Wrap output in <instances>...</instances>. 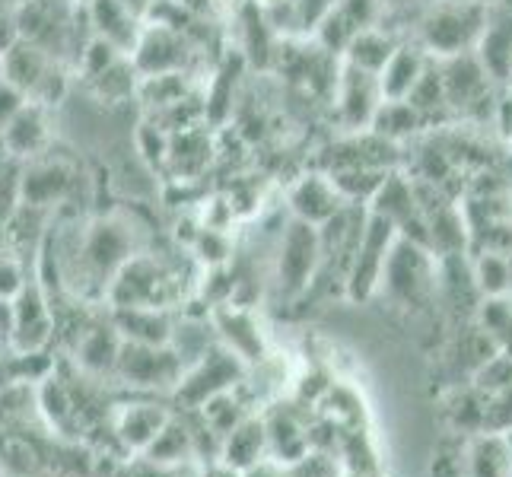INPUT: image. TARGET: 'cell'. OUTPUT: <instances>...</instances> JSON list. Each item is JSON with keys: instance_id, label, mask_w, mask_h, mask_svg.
Returning <instances> with one entry per match:
<instances>
[{"instance_id": "obj_47", "label": "cell", "mask_w": 512, "mask_h": 477, "mask_svg": "<svg viewBox=\"0 0 512 477\" xmlns=\"http://www.w3.org/2000/svg\"><path fill=\"white\" fill-rule=\"evenodd\" d=\"M77 4H90V0H77Z\"/></svg>"}, {"instance_id": "obj_5", "label": "cell", "mask_w": 512, "mask_h": 477, "mask_svg": "<svg viewBox=\"0 0 512 477\" xmlns=\"http://www.w3.org/2000/svg\"><path fill=\"white\" fill-rule=\"evenodd\" d=\"M322 271V233L319 226L287 217L280 226L277 249H274V290L284 303H296L306 296Z\"/></svg>"}, {"instance_id": "obj_22", "label": "cell", "mask_w": 512, "mask_h": 477, "mask_svg": "<svg viewBox=\"0 0 512 477\" xmlns=\"http://www.w3.org/2000/svg\"><path fill=\"white\" fill-rule=\"evenodd\" d=\"M430 55L423 51L414 39L408 42H401L398 51L392 58H388V64L382 67V74H379V86H382V96L388 102H401V99H408L414 93V86L420 83L423 77V70L430 67Z\"/></svg>"}, {"instance_id": "obj_27", "label": "cell", "mask_w": 512, "mask_h": 477, "mask_svg": "<svg viewBox=\"0 0 512 477\" xmlns=\"http://www.w3.org/2000/svg\"><path fill=\"white\" fill-rule=\"evenodd\" d=\"M468 477H512V439L506 433L471 436Z\"/></svg>"}, {"instance_id": "obj_38", "label": "cell", "mask_w": 512, "mask_h": 477, "mask_svg": "<svg viewBox=\"0 0 512 477\" xmlns=\"http://www.w3.org/2000/svg\"><path fill=\"white\" fill-rule=\"evenodd\" d=\"M334 376L328 366H322V363H312V366H306L303 373L296 376V382H293V398H299L303 404H309V408H315L322 398H325V392L334 385Z\"/></svg>"}, {"instance_id": "obj_18", "label": "cell", "mask_w": 512, "mask_h": 477, "mask_svg": "<svg viewBox=\"0 0 512 477\" xmlns=\"http://www.w3.org/2000/svg\"><path fill=\"white\" fill-rule=\"evenodd\" d=\"M51 112L48 105L26 102L4 128H0V150H4L13 163H29L35 156H45L51 144Z\"/></svg>"}, {"instance_id": "obj_49", "label": "cell", "mask_w": 512, "mask_h": 477, "mask_svg": "<svg viewBox=\"0 0 512 477\" xmlns=\"http://www.w3.org/2000/svg\"><path fill=\"white\" fill-rule=\"evenodd\" d=\"M0 477H7V474H4V468H0Z\"/></svg>"}, {"instance_id": "obj_14", "label": "cell", "mask_w": 512, "mask_h": 477, "mask_svg": "<svg viewBox=\"0 0 512 477\" xmlns=\"http://www.w3.org/2000/svg\"><path fill=\"white\" fill-rule=\"evenodd\" d=\"M284 204L290 210V217L312 226H325L347 207L344 194L331 182V175L315 166L299 169L284 185Z\"/></svg>"}, {"instance_id": "obj_39", "label": "cell", "mask_w": 512, "mask_h": 477, "mask_svg": "<svg viewBox=\"0 0 512 477\" xmlns=\"http://www.w3.org/2000/svg\"><path fill=\"white\" fill-rule=\"evenodd\" d=\"M512 430V385L506 392L487 398L484 433H509Z\"/></svg>"}, {"instance_id": "obj_19", "label": "cell", "mask_w": 512, "mask_h": 477, "mask_svg": "<svg viewBox=\"0 0 512 477\" xmlns=\"http://www.w3.org/2000/svg\"><path fill=\"white\" fill-rule=\"evenodd\" d=\"M271 458V446H268V427H264V414H249L239 427L223 439L220 449V465L233 468V471H249L261 462Z\"/></svg>"}, {"instance_id": "obj_46", "label": "cell", "mask_w": 512, "mask_h": 477, "mask_svg": "<svg viewBox=\"0 0 512 477\" xmlns=\"http://www.w3.org/2000/svg\"><path fill=\"white\" fill-rule=\"evenodd\" d=\"M341 477H373V474H350V471H344Z\"/></svg>"}, {"instance_id": "obj_15", "label": "cell", "mask_w": 512, "mask_h": 477, "mask_svg": "<svg viewBox=\"0 0 512 477\" xmlns=\"http://www.w3.org/2000/svg\"><path fill=\"white\" fill-rule=\"evenodd\" d=\"M217 172V128L194 125L172 134L163 182H201Z\"/></svg>"}, {"instance_id": "obj_34", "label": "cell", "mask_w": 512, "mask_h": 477, "mask_svg": "<svg viewBox=\"0 0 512 477\" xmlns=\"http://www.w3.org/2000/svg\"><path fill=\"white\" fill-rule=\"evenodd\" d=\"M204 465H179V468H166V465H153L144 455H131V458H115L105 455L99 477H201Z\"/></svg>"}, {"instance_id": "obj_1", "label": "cell", "mask_w": 512, "mask_h": 477, "mask_svg": "<svg viewBox=\"0 0 512 477\" xmlns=\"http://www.w3.org/2000/svg\"><path fill=\"white\" fill-rule=\"evenodd\" d=\"M13 13L16 26H20V39L39 45L55 61L74 70L96 35L90 10L77 0H16Z\"/></svg>"}, {"instance_id": "obj_23", "label": "cell", "mask_w": 512, "mask_h": 477, "mask_svg": "<svg viewBox=\"0 0 512 477\" xmlns=\"http://www.w3.org/2000/svg\"><path fill=\"white\" fill-rule=\"evenodd\" d=\"M147 462L153 465H166V468H179V465H201L198 443H194L191 423L182 411H175L172 420L160 430V436L153 439L144 452Z\"/></svg>"}, {"instance_id": "obj_10", "label": "cell", "mask_w": 512, "mask_h": 477, "mask_svg": "<svg viewBox=\"0 0 512 477\" xmlns=\"http://www.w3.org/2000/svg\"><path fill=\"white\" fill-rule=\"evenodd\" d=\"M55 347V309L42 277L29 271L26 284L13 296V353H48Z\"/></svg>"}, {"instance_id": "obj_6", "label": "cell", "mask_w": 512, "mask_h": 477, "mask_svg": "<svg viewBox=\"0 0 512 477\" xmlns=\"http://www.w3.org/2000/svg\"><path fill=\"white\" fill-rule=\"evenodd\" d=\"M249 376H252V366L217 341V344H210L198 360L188 363L185 376L172 388L169 401L175 411H201L210 398L233 392V388H239Z\"/></svg>"}, {"instance_id": "obj_11", "label": "cell", "mask_w": 512, "mask_h": 477, "mask_svg": "<svg viewBox=\"0 0 512 477\" xmlns=\"http://www.w3.org/2000/svg\"><path fill=\"white\" fill-rule=\"evenodd\" d=\"M80 182V172L58 156H35L29 163L20 166L16 175V194H20V204L35 207V210H48V214H58L74 198V188Z\"/></svg>"}, {"instance_id": "obj_3", "label": "cell", "mask_w": 512, "mask_h": 477, "mask_svg": "<svg viewBox=\"0 0 512 477\" xmlns=\"http://www.w3.org/2000/svg\"><path fill=\"white\" fill-rule=\"evenodd\" d=\"M490 20V7L481 0H430L420 13L411 39L430 58L443 61L474 51Z\"/></svg>"}, {"instance_id": "obj_45", "label": "cell", "mask_w": 512, "mask_h": 477, "mask_svg": "<svg viewBox=\"0 0 512 477\" xmlns=\"http://www.w3.org/2000/svg\"><path fill=\"white\" fill-rule=\"evenodd\" d=\"M503 140H506V150H509V156H512V125L506 128V134H503Z\"/></svg>"}, {"instance_id": "obj_41", "label": "cell", "mask_w": 512, "mask_h": 477, "mask_svg": "<svg viewBox=\"0 0 512 477\" xmlns=\"http://www.w3.org/2000/svg\"><path fill=\"white\" fill-rule=\"evenodd\" d=\"M26 102H29V96L20 90V86H13L4 74H0V128H4Z\"/></svg>"}, {"instance_id": "obj_8", "label": "cell", "mask_w": 512, "mask_h": 477, "mask_svg": "<svg viewBox=\"0 0 512 477\" xmlns=\"http://www.w3.org/2000/svg\"><path fill=\"white\" fill-rule=\"evenodd\" d=\"M382 86L379 74L353 67L341 58V74H338V90L331 99V121L334 134H360L369 131L376 121V112L382 109Z\"/></svg>"}, {"instance_id": "obj_35", "label": "cell", "mask_w": 512, "mask_h": 477, "mask_svg": "<svg viewBox=\"0 0 512 477\" xmlns=\"http://www.w3.org/2000/svg\"><path fill=\"white\" fill-rule=\"evenodd\" d=\"M169 144L172 134L163 131L156 121L140 118V125L134 131V153L153 175H166V163H169Z\"/></svg>"}, {"instance_id": "obj_48", "label": "cell", "mask_w": 512, "mask_h": 477, "mask_svg": "<svg viewBox=\"0 0 512 477\" xmlns=\"http://www.w3.org/2000/svg\"><path fill=\"white\" fill-rule=\"evenodd\" d=\"M4 353H7V350H4V347H0V357H4Z\"/></svg>"}, {"instance_id": "obj_2", "label": "cell", "mask_w": 512, "mask_h": 477, "mask_svg": "<svg viewBox=\"0 0 512 477\" xmlns=\"http://www.w3.org/2000/svg\"><path fill=\"white\" fill-rule=\"evenodd\" d=\"M188 296L185 268L166 255L140 249L105 293L109 309H179Z\"/></svg>"}, {"instance_id": "obj_43", "label": "cell", "mask_w": 512, "mask_h": 477, "mask_svg": "<svg viewBox=\"0 0 512 477\" xmlns=\"http://www.w3.org/2000/svg\"><path fill=\"white\" fill-rule=\"evenodd\" d=\"M121 4H125L137 20H144L147 23V16H150V10L156 7V0H121Z\"/></svg>"}, {"instance_id": "obj_42", "label": "cell", "mask_w": 512, "mask_h": 477, "mask_svg": "<svg viewBox=\"0 0 512 477\" xmlns=\"http://www.w3.org/2000/svg\"><path fill=\"white\" fill-rule=\"evenodd\" d=\"M13 341V299L0 296V347L10 350Z\"/></svg>"}, {"instance_id": "obj_24", "label": "cell", "mask_w": 512, "mask_h": 477, "mask_svg": "<svg viewBox=\"0 0 512 477\" xmlns=\"http://www.w3.org/2000/svg\"><path fill=\"white\" fill-rule=\"evenodd\" d=\"M369 131H376L379 137L392 140V144L408 147V144H414L417 137L433 131V125H430V118L423 115L420 109H414L408 99H401V102H388L385 99Z\"/></svg>"}, {"instance_id": "obj_28", "label": "cell", "mask_w": 512, "mask_h": 477, "mask_svg": "<svg viewBox=\"0 0 512 477\" xmlns=\"http://www.w3.org/2000/svg\"><path fill=\"white\" fill-rule=\"evenodd\" d=\"M325 420L338 423L341 430H357V427H369V408L366 398L360 395L357 385H350L344 379H334V385L325 392V398L315 404Z\"/></svg>"}, {"instance_id": "obj_16", "label": "cell", "mask_w": 512, "mask_h": 477, "mask_svg": "<svg viewBox=\"0 0 512 477\" xmlns=\"http://www.w3.org/2000/svg\"><path fill=\"white\" fill-rule=\"evenodd\" d=\"M210 325H214L217 341L233 350L236 357H242L252 369L271 357V353H268V334H264L252 306H239V303L214 306V309H210Z\"/></svg>"}, {"instance_id": "obj_40", "label": "cell", "mask_w": 512, "mask_h": 477, "mask_svg": "<svg viewBox=\"0 0 512 477\" xmlns=\"http://www.w3.org/2000/svg\"><path fill=\"white\" fill-rule=\"evenodd\" d=\"M29 264L20 261L16 255L10 252H0V296L4 299H13L16 293H20V287L26 284V277H29Z\"/></svg>"}, {"instance_id": "obj_20", "label": "cell", "mask_w": 512, "mask_h": 477, "mask_svg": "<svg viewBox=\"0 0 512 477\" xmlns=\"http://www.w3.org/2000/svg\"><path fill=\"white\" fill-rule=\"evenodd\" d=\"M121 338L150 347H169L175 341L179 318L175 309H109Z\"/></svg>"}, {"instance_id": "obj_33", "label": "cell", "mask_w": 512, "mask_h": 477, "mask_svg": "<svg viewBox=\"0 0 512 477\" xmlns=\"http://www.w3.org/2000/svg\"><path fill=\"white\" fill-rule=\"evenodd\" d=\"M242 388V385H239ZM239 388H233V392H223V395H217V398H210L204 408L198 411L201 417H204V423L210 430H214V436L217 439H226L229 433H233L239 423L249 417L252 411V401H245L242 395H239Z\"/></svg>"}, {"instance_id": "obj_29", "label": "cell", "mask_w": 512, "mask_h": 477, "mask_svg": "<svg viewBox=\"0 0 512 477\" xmlns=\"http://www.w3.org/2000/svg\"><path fill=\"white\" fill-rule=\"evenodd\" d=\"M484 414H487V395H481L471 382L465 388H452L443 401V417L449 423V433H465V436L484 433Z\"/></svg>"}, {"instance_id": "obj_9", "label": "cell", "mask_w": 512, "mask_h": 477, "mask_svg": "<svg viewBox=\"0 0 512 477\" xmlns=\"http://www.w3.org/2000/svg\"><path fill=\"white\" fill-rule=\"evenodd\" d=\"M395 242H398L395 223H388L385 217L369 210L360 245H357V255H353V261H350L347 284H344V296L350 299V303H366V299H373L379 293L385 261H388V255H392Z\"/></svg>"}, {"instance_id": "obj_25", "label": "cell", "mask_w": 512, "mask_h": 477, "mask_svg": "<svg viewBox=\"0 0 512 477\" xmlns=\"http://www.w3.org/2000/svg\"><path fill=\"white\" fill-rule=\"evenodd\" d=\"M401 42H404V39H398L395 32H388V29L379 23V26H369V29H363V32L353 35L341 58H344L347 64H353V67L369 70V74H382V67L388 64V58L395 55Z\"/></svg>"}, {"instance_id": "obj_32", "label": "cell", "mask_w": 512, "mask_h": 477, "mask_svg": "<svg viewBox=\"0 0 512 477\" xmlns=\"http://www.w3.org/2000/svg\"><path fill=\"white\" fill-rule=\"evenodd\" d=\"M185 252L201 264V268H220L236 258V233H220V229L194 226L191 239L185 242Z\"/></svg>"}, {"instance_id": "obj_30", "label": "cell", "mask_w": 512, "mask_h": 477, "mask_svg": "<svg viewBox=\"0 0 512 477\" xmlns=\"http://www.w3.org/2000/svg\"><path fill=\"white\" fill-rule=\"evenodd\" d=\"M338 458H341V468L350 471V474H373V477H382L379 449L373 443V433H369V427L344 430L341 433V443H338Z\"/></svg>"}, {"instance_id": "obj_17", "label": "cell", "mask_w": 512, "mask_h": 477, "mask_svg": "<svg viewBox=\"0 0 512 477\" xmlns=\"http://www.w3.org/2000/svg\"><path fill=\"white\" fill-rule=\"evenodd\" d=\"M175 408L172 401H150V398H137V401H121L118 411H115V443L118 449L131 455H144L147 446L153 443L160 430L172 420Z\"/></svg>"}, {"instance_id": "obj_26", "label": "cell", "mask_w": 512, "mask_h": 477, "mask_svg": "<svg viewBox=\"0 0 512 477\" xmlns=\"http://www.w3.org/2000/svg\"><path fill=\"white\" fill-rule=\"evenodd\" d=\"M80 86H83V90L90 93L96 102H105V105H121V102L137 99L140 70L134 67L131 55H125V58H118L115 64H109L105 70H99L96 77L83 80Z\"/></svg>"}, {"instance_id": "obj_36", "label": "cell", "mask_w": 512, "mask_h": 477, "mask_svg": "<svg viewBox=\"0 0 512 477\" xmlns=\"http://www.w3.org/2000/svg\"><path fill=\"white\" fill-rule=\"evenodd\" d=\"M474 322H478L493 341H497L500 350L512 353V296H490V299H481L478 306V315H474Z\"/></svg>"}, {"instance_id": "obj_31", "label": "cell", "mask_w": 512, "mask_h": 477, "mask_svg": "<svg viewBox=\"0 0 512 477\" xmlns=\"http://www.w3.org/2000/svg\"><path fill=\"white\" fill-rule=\"evenodd\" d=\"M471 274L481 296H512V261L503 252H471Z\"/></svg>"}, {"instance_id": "obj_13", "label": "cell", "mask_w": 512, "mask_h": 477, "mask_svg": "<svg viewBox=\"0 0 512 477\" xmlns=\"http://www.w3.org/2000/svg\"><path fill=\"white\" fill-rule=\"evenodd\" d=\"M261 414H264V427H268L271 462L293 465L303 455L312 452L309 427L315 420V408H309V404H303L299 398L290 395V398H277Z\"/></svg>"}, {"instance_id": "obj_44", "label": "cell", "mask_w": 512, "mask_h": 477, "mask_svg": "<svg viewBox=\"0 0 512 477\" xmlns=\"http://www.w3.org/2000/svg\"><path fill=\"white\" fill-rule=\"evenodd\" d=\"M201 477H242V471H233V468H226V465L214 462V465H204Z\"/></svg>"}, {"instance_id": "obj_4", "label": "cell", "mask_w": 512, "mask_h": 477, "mask_svg": "<svg viewBox=\"0 0 512 477\" xmlns=\"http://www.w3.org/2000/svg\"><path fill=\"white\" fill-rule=\"evenodd\" d=\"M379 293L392 299V306L423 312L439 299V258L427 245L398 236L392 255L385 261Z\"/></svg>"}, {"instance_id": "obj_12", "label": "cell", "mask_w": 512, "mask_h": 477, "mask_svg": "<svg viewBox=\"0 0 512 477\" xmlns=\"http://www.w3.org/2000/svg\"><path fill=\"white\" fill-rule=\"evenodd\" d=\"M121 347H125V338H121L118 325L112 322L109 306H99L90 322L83 325V331L67 344V350L61 353V357H67L70 363H77L83 373L112 382L118 357H121Z\"/></svg>"}, {"instance_id": "obj_37", "label": "cell", "mask_w": 512, "mask_h": 477, "mask_svg": "<svg viewBox=\"0 0 512 477\" xmlns=\"http://www.w3.org/2000/svg\"><path fill=\"white\" fill-rule=\"evenodd\" d=\"M471 385L487 398L506 392V388L512 385V353H506V350L493 353V357L478 369V373L471 376Z\"/></svg>"}, {"instance_id": "obj_21", "label": "cell", "mask_w": 512, "mask_h": 477, "mask_svg": "<svg viewBox=\"0 0 512 477\" xmlns=\"http://www.w3.org/2000/svg\"><path fill=\"white\" fill-rule=\"evenodd\" d=\"M86 10H90V23L99 39L112 42L125 55H134L140 35H144V20H137L121 0H90Z\"/></svg>"}, {"instance_id": "obj_7", "label": "cell", "mask_w": 512, "mask_h": 477, "mask_svg": "<svg viewBox=\"0 0 512 477\" xmlns=\"http://www.w3.org/2000/svg\"><path fill=\"white\" fill-rule=\"evenodd\" d=\"M185 357L172 344L169 347H150V344H134L125 341L121 357L115 366V385L131 388V392H166L179 385L185 376Z\"/></svg>"}]
</instances>
